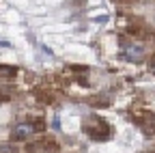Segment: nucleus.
Instances as JSON below:
<instances>
[{
  "instance_id": "f257e3e1",
  "label": "nucleus",
  "mask_w": 155,
  "mask_h": 153,
  "mask_svg": "<svg viewBox=\"0 0 155 153\" xmlns=\"http://www.w3.org/2000/svg\"><path fill=\"white\" fill-rule=\"evenodd\" d=\"M43 129V123L41 121H24V123H17L11 131V138L13 140H26L30 138L35 131H41Z\"/></svg>"
},
{
  "instance_id": "f03ea898",
  "label": "nucleus",
  "mask_w": 155,
  "mask_h": 153,
  "mask_svg": "<svg viewBox=\"0 0 155 153\" xmlns=\"http://www.w3.org/2000/svg\"><path fill=\"white\" fill-rule=\"evenodd\" d=\"M142 54H144V50L140 48V45H129L127 50H125V56L129 61H134V63H140L142 61Z\"/></svg>"
},
{
  "instance_id": "7ed1b4c3",
  "label": "nucleus",
  "mask_w": 155,
  "mask_h": 153,
  "mask_svg": "<svg viewBox=\"0 0 155 153\" xmlns=\"http://www.w3.org/2000/svg\"><path fill=\"white\" fill-rule=\"evenodd\" d=\"M17 75V69L15 67H9V65H0V78L2 80H11Z\"/></svg>"
},
{
  "instance_id": "20e7f679",
  "label": "nucleus",
  "mask_w": 155,
  "mask_h": 153,
  "mask_svg": "<svg viewBox=\"0 0 155 153\" xmlns=\"http://www.w3.org/2000/svg\"><path fill=\"white\" fill-rule=\"evenodd\" d=\"M0 153H15V149L11 145H2V147H0Z\"/></svg>"
},
{
  "instance_id": "39448f33",
  "label": "nucleus",
  "mask_w": 155,
  "mask_h": 153,
  "mask_svg": "<svg viewBox=\"0 0 155 153\" xmlns=\"http://www.w3.org/2000/svg\"><path fill=\"white\" fill-rule=\"evenodd\" d=\"M151 69H153V73H155V61H153V67H151Z\"/></svg>"
}]
</instances>
